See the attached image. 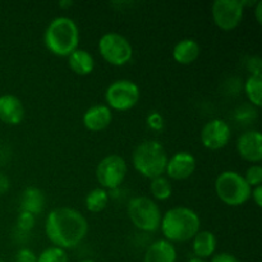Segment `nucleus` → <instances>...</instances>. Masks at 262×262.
Wrapping results in <instances>:
<instances>
[{"instance_id": "f257e3e1", "label": "nucleus", "mask_w": 262, "mask_h": 262, "mask_svg": "<svg viewBox=\"0 0 262 262\" xmlns=\"http://www.w3.org/2000/svg\"><path fill=\"white\" fill-rule=\"evenodd\" d=\"M45 232L50 242L63 250L78 246L89 232L86 217L72 207H56L48 214Z\"/></svg>"}, {"instance_id": "f03ea898", "label": "nucleus", "mask_w": 262, "mask_h": 262, "mask_svg": "<svg viewBox=\"0 0 262 262\" xmlns=\"http://www.w3.org/2000/svg\"><path fill=\"white\" fill-rule=\"evenodd\" d=\"M201 220L196 211L186 206H177L168 210L161 216L160 228L169 242H186L200 232Z\"/></svg>"}, {"instance_id": "7ed1b4c3", "label": "nucleus", "mask_w": 262, "mask_h": 262, "mask_svg": "<svg viewBox=\"0 0 262 262\" xmlns=\"http://www.w3.org/2000/svg\"><path fill=\"white\" fill-rule=\"evenodd\" d=\"M45 46L53 54L59 56H68L78 48L79 30L72 18L60 15L50 20L43 32Z\"/></svg>"}, {"instance_id": "20e7f679", "label": "nucleus", "mask_w": 262, "mask_h": 262, "mask_svg": "<svg viewBox=\"0 0 262 262\" xmlns=\"http://www.w3.org/2000/svg\"><path fill=\"white\" fill-rule=\"evenodd\" d=\"M168 154L159 141L147 140L141 142L132 154L133 166L146 178H156L165 173Z\"/></svg>"}, {"instance_id": "39448f33", "label": "nucleus", "mask_w": 262, "mask_h": 262, "mask_svg": "<svg viewBox=\"0 0 262 262\" xmlns=\"http://www.w3.org/2000/svg\"><path fill=\"white\" fill-rule=\"evenodd\" d=\"M215 191L224 204L229 206H241L250 200L252 188L241 173L225 170L216 177Z\"/></svg>"}, {"instance_id": "423d86ee", "label": "nucleus", "mask_w": 262, "mask_h": 262, "mask_svg": "<svg viewBox=\"0 0 262 262\" xmlns=\"http://www.w3.org/2000/svg\"><path fill=\"white\" fill-rule=\"evenodd\" d=\"M127 212L135 227L143 232H156L160 228L163 215L159 205L150 197L137 196L130 199Z\"/></svg>"}, {"instance_id": "0eeeda50", "label": "nucleus", "mask_w": 262, "mask_h": 262, "mask_svg": "<svg viewBox=\"0 0 262 262\" xmlns=\"http://www.w3.org/2000/svg\"><path fill=\"white\" fill-rule=\"evenodd\" d=\"M99 51L102 58L113 66H124L133 56V48L125 36L118 32H106L100 37Z\"/></svg>"}, {"instance_id": "6e6552de", "label": "nucleus", "mask_w": 262, "mask_h": 262, "mask_svg": "<svg viewBox=\"0 0 262 262\" xmlns=\"http://www.w3.org/2000/svg\"><path fill=\"white\" fill-rule=\"evenodd\" d=\"M140 87L130 79H117L107 86L105 100L110 109L125 112L135 106L140 100Z\"/></svg>"}, {"instance_id": "1a4fd4ad", "label": "nucleus", "mask_w": 262, "mask_h": 262, "mask_svg": "<svg viewBox=\"0 0 262 262\" xmlns=\"http://www.w3.org/2000/svg\"><path fill=\"white\" fill-rule=\"evenodd\" d=\"M128 166L118 154H110L101 159L96 166L97 182L104 189H117L127 176Z\"/></svg>"}, {"instance_id": "9d476101", "label": "nucleus", "mask_w": 262, "mask_h": 262, "mask_svg": "<svg viewBox=\"0 0 262 262\" xmlns=\"http://www.w3.org/2000/svg\"><path fill=\"white\" fill-rule=\"evenodd\" d=\"M242 0H215L211 5V14L214 22L222 30L229 31L237 27L243 18Z\"/></svg>"}, {"instance_id": "9b49d317", "label": "nucleus", "mask_w": 262, "mask_h": 262, "mask_svg": "<svg viewBox=\"0 0 262 262\" xmlns=\"http://www.w3.org/2000/svg\"><path fill=\"white\" fill-rule=\"evenodd\" d=\"M232 129L223 119H211L202 127L201 142L210 150H219L229 143Z\"/></svg>"}, {"instance_id": "f8f14e48", "label": "nucleus", "mask_w": 262, "mask_h": 262, "mask_svg": "<svg viewBox=\"0 0 262 262\" xmlns=\"http://www.w3.org/2000/svg\"><path fill=\"white\" fill-rule=\"evenodd\" d=\"M237 150L245 160L258 163L262 159V136L260 130L250 129L238 137Z\"/></svg>"}, {"instance_id": "ddd939ff", "label": "nucleus", "mask_w": 262, "mask_h": 262, "mask_svg": "<svg viewBox=\"0 0 262 262\" xmlns=\"http://www.w3.org/2000/svg\"><path fill=\"white\" fill-rule=\"evenodd\" d=\"M194 169H196V158L188 151H179L168 160L165 173L170 178L181 181L191 177Z\"/></svg>"}, {"instance_id": "4468645a", "label": "nucleus", "mask_w": 262, "mask_h": 262, "mask_svg": "<svg viewBox=\"0 0 262 262\" xmlns=\"http://www.w3.org/2000/svg\"><path fill=\"white\" fill-rule=\"evenodd\" d=\"M25 106L19 97L12 94L0 96V120L7 124L17 125L25 119Z\"/></svg>"}, {"instance_id": "2eb2a0df", "label": "nucleus", "mask_w": 262, "mask_h": 262, "mask_svg": "<svg viewBox=\"0 0 262 262\" xmlns=\"http://www.w3.org/2000/svg\"><path fill=\"white\" fill-rule=\"evenodd\" d=\"M82 119H83V124L87 129L97 132V130L105 129L112 123L113 113L107 105H92L84 112Z\"/></svg>"}, {"instance_id": "dca6fc26", "label": "nucleus", "mask_w": 262, "mask_h": 262, "mask_svg": "<svg viewBox=\"0 0 262 262\" xmlns=\"http://www.w3.org/2000/svg\"><path fill=\"white\" fill-rule=\"evenodd\" d=\"M177 250L171 242L158 239L148 246L143 262H176Z\"/></svg>"}, {"instance_id": "f3484780", "label": "nucleus", "mask_w": 262, "mask_h": 262, "mask_svg": "<svg viewBox=\"0 0 262 262\" xmlns=\"http://www.w3.org/2000/svg\"><path fill=\"white\" fill-rule=\"evenodd\" d=\"M217 241L216 237L210 230H200L193 238H192V248L197 258H209L214 256L216 250Z\"/></svg>"}, {"instance_id": "a211bd4d", "label": "nucleus", "mask_w": 262, "mask_h": 262, "mask_svg": "<svg viewBox=\"0 0 262 262\" xmlns=\"http://www.w3.org/2000/svg\"><path fill=\"white\" fill-rule=\"evenodd\" d=\"M45 194L37 187H27L22 192V199H20V211L30 212L32 215H38L42 212L45 207Z\"/></svg>"}, {"instance_id": "6ab92c4d", "label": "nucleus", "mask_w": 262, "mask_h": 262, "mask_svg": "<svg viewBox=\"0 0 262 262\" xmlns=\"http://www.w3.org/2000/svg\"><path fill=\"white\" fill-rule=\"evenodd\" d=\"M201 53L200 43L193 38H182L174 45L173 58L179 64H191L196 60Z\"/></svg>"}, {"instance_id": "aec40b11", "label": "nucleus", "mask_w": 262, "mask_h": 262, "mask_svg": "<svg viewBox=\"0 0 262 262\" xmlns=\"http://www.w3.org/2000/svg\"><path fill=\"white\" fill-rule=\"evenodd\" d=\"M68 66L74 73L79 76L90 74L95 68L94 56L84 49L77 48L68 55Z\"/></svg>"}, {"instance_id": "412c9836", "label": "nucleus", "mask_w": 262, "mask_h": 262, "mask_svg": "<svg viewBox=\"0 0 262 262\" xmlns=\"http://www.w3.org/2000/svg\"><path fill=\"white\" fill-rule=\"evenodd\" d=\"M107 202H109V193L106 189L101 188V187H97V188L90 191L84 200L87 210L91 212L102 211L106 207Z\"/></svg>"}, {"instance_id": "4be33fe9", "label": "nucleus", "mask_w": 262, "mask_h": 262, "mask_svg": "<svg viewBox=\"0 0 262 262\" xmlns=\"http://www.w3.org/2000/svg\"><path fill=\"white\" fill-rule=\"evenodd\" d=\"M261 89H262V73L251 74L245 83L246 95L248 100L256 106H261Z\"/></svg>"}, {"instance_id": "5701e85b", "label": "nucleus", "mask_w": 262, "mask_h": 262, "mask_svg": "<svg viewBox=\"0 0 262 262\" xmlns=\"http://www.w3.org/2000/svg\"><path fill=\"white\" fill-rule=\"evenodd\" d=\"M150 192L156 200L165 201V200L170 199L173 188H171V184L169 182V179L165 178L164 176H160L151 179Z\"/></svg>"}, {"instance_id": "b1692460", "label": "nucleus", "mask_w": 262, "mask_h": 262, "mask_svg": "<svg viewBox=\"0 0 262 262\" xmlns=\"http://www.w3.org/2000/svg\"><path fill=\"white\" fill-rule=\"evenodd\" d=\"M37 262H69L66 250L60 247H48L38 255Z\"/></svg>"}, {"instance_id": "393cba45", "label": "nucleus", "mask_w": 262, "mask_h": 262, "mask_svg": "<svg viewBox=\"0 0 262 262\" xmlns=\"http://www.w3.org/2000/svg\"><path fill=\"white\" fill-rule=\"evenodd\" d=\"M36 223L35 215L30 214V212L20 211L17 217V229L22 233H30L33 229Z\"/></svg>"}, {"instance_id": "a878e982", "label": "nucleus", "mask_w": 262, "mask_h": 262, "mask_svg": "<svg viewBox=\"0 0 262 262\" xmlns=\"http://www.w3.org/2000/svg\"><path fill=\"white\" fill-rule=\"evenodd\" d=\"M245 179L248 183V186L252 188V187L261 186L262 183V166L258 165V164H255V165L248 166V169L245 173Z\"/></svg>"}, {"instance_id": "bb28decb", "label": "nucleus", "mask_w": 262, "mask_h": 262, "mask_svg": "<svg viewBox=\"0 0 262 262\" xmlns=\"http://www.w3.org/2000/svg\"><path fill=\"white\" fill-rule=\"evenodd\" d=\"M15 262H37V256L30 248H20L15 255Z\"/></svg>"}, {"instance_id": "cd10ccee", "label": "nucleus", "mask_w": 262, "mask_h": 262, "mask_svg": "<svg viewBox=\"0 0 262 262\" xmlns=\"http://www.w3.org/2000/svg\"><path fill=\"white\" fill-rule=\"evenodd\" d=\"M147 122H148V125H150L152 129H161L164 125L163 117H161L160 114H158V113H152V114L148 115Z\"/></svg>"}, {"instance_id": "c85d7f7f", "label": "nucleus", "mask_w": 262, "mask_h": 262, "mask_svg": "<svg viewBox=\"0 0 262 262\" xmlns=\"http://www.w3.org/2000/svg\"><path fill=\"white\" fill-rule=\"evenodd\" d=\"M211 262H241L234 255L228 252H220L212 256Z\"/></svg>"}, {"instance_id": "c756f323", "label": "nucleus", "mask_w": 262, "mask_h": 262, "mask_svg": "<svg viewBox=\"0 0 262 262\" xmlns=\"http://www.w3.org/2000/svg\"><path fill=\"white\" fill-rule=\"evenodd\" d=\"M10 188V181L8 176H5L3 171H0V196L7 193Z\"/></svg>"}, {"instance_id": "7c9ffc66", "label": "nucleus", "mask_w": 262, "mask_h": 262, "mask_svg": "<svg viewBox=\"0 0 262 262\" xmlns=\"http://www.w3.org/2000/svg\"><path fill=\"white\" fill-rule=\"evenodd\" d=\"M251 196H252L253 201L257 205L258 207L262 206V186H256L255 188L251 192Z\"/></svg>"}, {"instance_id": "2f4dec72", "label": "nucleus", "mask_w": 262, "mask_h": 262, "mask_svg": "<svg viewBox=\"0 0 262 262\" xmlns=\"http://www.w3.org/2000/svg\"><path fill=\"white\" fill-rule=\"evenodd\" d=\"M255 14H256V19H257L258 23L262 22V2L258 0L256 3V8H255Z\"/></svg>"}, {"instance_id": "473e14b6", "label": "nucleus", "mask_w": 262, "mask_h": 262, "mask_svg": "<svg viewBox=\"0 0 262 262\" xmlns=\"http://www.w3.org/2000/svg\"><path fill=\"white\" fill-rule=\"evenodd\" d=\"M72 4H73V2H71V0H69V2H60V3H59V5H60V7H71Z\"/></svg>"}, {"instance_id": "72a5a7b5", "label": "nucleus", "mask_w": 262, "mask_h": 262, "mask_svg": "<svg viewBox=\"0 0 262 262\" xmlns=\"http://www.w3.org/2000/svg\"><path fill=\"white\" fill-rule=\"evenodd\" d=\"M188 262H207L206 260H201V258H197V257H193L191 258Z\"/></svg>"}, {"instance_id": "f704fd0d", "label": "nucleus", "mask_w": 262, "mask_h": 262, "mask_svg": "<svg viewBox=\"0 0 262 262\" xmlns=\"http://www.w3.org/2000/svg\"><path fill=\"white\" fill-rule=\"evenodd\" d=\"M79 262H96V261H94V260H82V261H79Z\"/></svg>"}, {"instance_id": "c9c22d12", "label": "nucleus", "mask_w": 262, "mask_h": 262, "mask_svg": "<svg viewBox=\"0 0 262 262\" xmlns=\"http://www.w3.org/2000/svg\"><path fill=\"white\" fill-rule=\"evenodd\" d=\"M0 262H4V261H2V260H0Z\"/></svg>"}]
</instances>
